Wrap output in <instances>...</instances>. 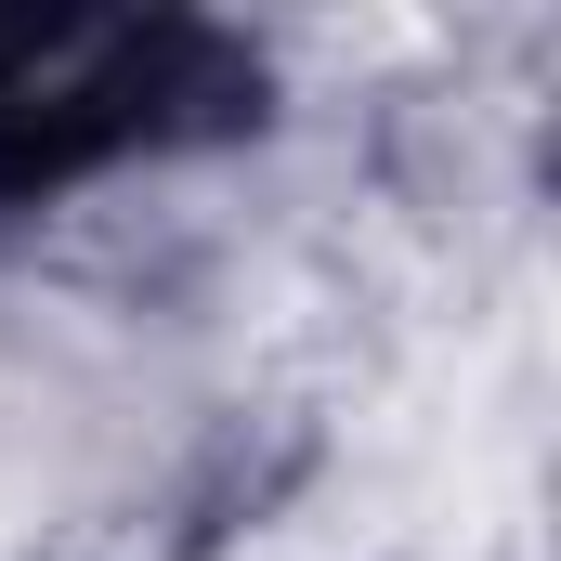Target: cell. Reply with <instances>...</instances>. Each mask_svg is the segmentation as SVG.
I'll list each match as a JSON object with an SVG mask.
<instances>
[{"mask_svg":"<svg viewBox=\"0 0 561 561\" xmlns=\"http://www.w3.org/2000/svg\"><path fill=\"white\" fill-rule=\"evenodd\" d=\"M236 92H262V66H236V39L209 26H131V13H0V209L13 196H66L118 157L222 131Z\"/></svg>","mask_w":561,"mask_h":561,"instance_id":"6da1fadb","label":"cell"}]
</instances>
